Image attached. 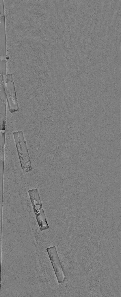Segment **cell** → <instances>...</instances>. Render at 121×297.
I'll return each instance as SVG.
<instances>
[{"label": "cell", "instance_id": "6da1fadb", "mask_svg": "<svg viewBox=\"0 0 121 297\" xmlns=\"http://www.w3.org/2000/svg\"><path fill=\"white\" fill-rule=\"evenodd\" d=\"M13 134L22 168L26 172L30 171L32 166L23 132L18 131Z\"/></svg>", "mask_w": 121, "mask_h": 297}, {"label": "cell", "instance_id": "7a4b0ae2", "mask_svg": "<svg viewBox=\"0 0 121 297\" xmlns=\"http://www.w3.org/2000/svg\"><path fill=\"white\" fill-rule=\"evenodd\" d=\"M5 91L6 95L9 109L12 113L18 110L14 84L12 74L4 77Z\"/></svg>", "mask_w": 121, "mask_h": 297}, {"label": "cell", "instance_id": "3957f363", "mask_svg": "<svg viewBox=\"0 0 121 297\" xmlns=\"http://www.w3.org/2000/svg\"><path fill=\"white\" fill-rule=\"evenodd\" d=\"M59 283L64 282L65 279L61 263L55 246L46 249Z\"/></svg>", "mask_w": 121, "mask_h": 297}, {"label": "cell", "instance_id": "277c9868", "mask_svg": "<svg viewBox=\"0 0 121 297\" xmlns=\"http://www.w3.org/2000/svg\"><path fill=\"white\" fill-rule=\"evenodd\" d=\"M33 209L35 215L39 213L42 209V205L38 194V190L36 189L28 191Z\"/></svg>", "mask_w": 121, "mask_h": 297}]
</instances>
